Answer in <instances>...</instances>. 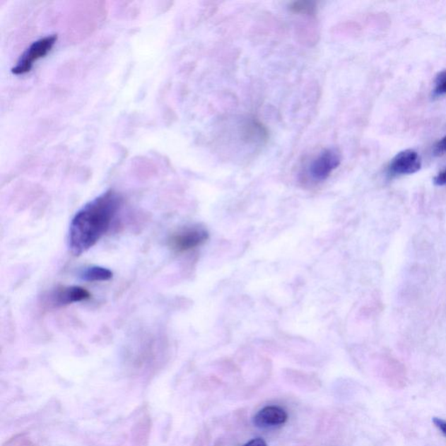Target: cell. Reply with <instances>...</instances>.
I'll return each instance as SVG.
<instances>
[{
  "label": "cell",
  "instance_id": "obj_1",
  "mask_svg": "<svg viewBox=\"0 0 446 446\" xmlns=\"http://www.w3.org/2000/svg\"><path fill=\"white\" fill-rule=\"evenodd\" d=\"M122 204L121 196L110 190L75 213L69 232V250L74 256L87 252L107 234Z\"/></svg>",
  "mask_w": 446,
  "mask_h": 446
},
{
  "label": "cell",
  "instance_id": "obj_2",
  "mask_svg": "<svg viewBox=\"0 0 446 446\" xmlns=\"http://www.w3.org/2000/svg\"><path fill=\"white\" fill-rule=\"evenodd\" d=\"M209 239V232L199 225L181 228L168 238V246L175 253L182 254L199 248Z\"/></svg>",
  "mask_w": 446,
  "mask_h": 446
},
{
  "label": "cell",
  "instance_id": "obj_3",
  "mask_svg": "<svg viewBox=\"0 0 446 446\" xmlns=\"http://www.w3.org/2000/svg\"><path fill=\"white\" fill-rule=\"evenodd\" d=\"M56 40H57V36L50 35L33 43L22 56L17 66L12 69L13 74L20 75L30 72L35 63L44 58L52 50Z\"/></svg>",
  "mask_w": 446,
  "mask_h": 446
},
{
  "label": "cell",
  "instance_id": "obj_4",
  "mask_svg": "<svg viewBox=\"0 0 446 446\" xmlns=\"http://www.w3.org/2000/svg\"><path fill=\"white\" fill-rule=\"evenodd\" d=\"M341 163L340 153L336 149H326L310 161L308 175L315 182H322L339 168Z\"/></svg>",
  "mask_w": 446,
  "mask_h": 446
},
{
  "label": "cell",
  "instance_id": "obj_5",
  "mask_svg": "<svg viewBox=\"0 0 446 446\" xmlns=\"http://www.w3.org/2000/svg\"><path fill=\"white\" fill-rule=\"evenodd\" d=\"M422 167V160L415 150L401 151L391 160L388 174L391 176L407 175L417 173Z\"/></svg>",
  "mask_w": 446,
  "mask_h": 446
},
{
  "label": "cell",
  "instance_id": "obj_6",
  "mask_svg": "<svg viewBox=\"0 0 446 446\" xmlns=\"http://www.w3.org/2000/svg\"><path fill=\"white\" fill-rule=\"evenodd\" d=\"M90 298V292L81 286L59 287L49 295L47 303L52 307H63L86 301Z\"/></svg>",
  "mask_w": 446,
  "mask_h": 446
},
{
  "label": "cell",
  "instance_id": "obj_7",
  "mask_svg": "<svg viewBox=\"0 0 446 446\" xmlns=\"http://www.w3.org/2000/svg\"><path fill=\"white\" fill-rule=\"evenodd\" d=\"M288 421V413L286 410L279 406H269L262 408L254 415L253 421L254 426L262 429L275 428L282 426Z\"/></svg>",
  "mask_w": 446,
  "mask_h": 446
},
{
  "label": "cell",
  "instance_id": "obj_8",
  "mask_svg": "<svg viewBox=\"0 0 446 446\" xmlns=\"http://www.w3.org/2000/svg\"><path fill=\"white\" fill-rule=\"evenodd\" d=\"M80 277L85 282H106L112 277V272L110 269L100 267V266H92L86 268L80 274Z\"/></svg>",
  "mask_w": 446,
  "mask_h": 446
},
{
  "label": "cell",
  "instance_id": "obj_9",
  "mask_svg": "<svg viewBox=\"0 0 446 446\" xmlns=\"http://www.w3.org/2000/svg\"><path fill=\"white\" fill-rule=\"evenodd\" d=\"M446 95V69L437 75L434 81L433 96Z\"/></svg>",
  "mask_w": 446,
  "mask_h": 446
},
{
  "label": "cell",
  "instance_id": "obj_10",
  "mask_svg": "<svg viewBox=\"0 0 446 446\" xmlns=\"http://www.w3.org/2000/svg\"><path fill=\"white\" fill-rule=\"evenodd\" d=\"M292 10L295 13H312L315 7L312 3L310 2H295L291 6Z\"/></svg>",
  "mask_w": 446,
  "mask_h": 446
},
{
  "label": "cell",
  "instance_id": "obj_11",
  "mask_svg": "<svg viewBox=\"0 0 446 446\" xmlns=\"http://www.w3.org/2000/svg\"><path fill=\"white\" fill-rule=\"evenodd\" d=\"M434 153L435 155H443V153H446V136L442 138L440 141L438 142L434 147Z\"/></svg>",
  "mask_w": 446,
  "mask_h": 446
},
{
  "label": "cell",
  "instance_id": "obj_12",
  "mask_svg": "<svg viewBox=\"0 0 446 446\" xmlns=\"http://www.w3.org/2000/svg\"><path fill=\"white\" fill-rule=\"evenodd\" d=\"M433 182L437 186H446V170L435 176Z\"/></svg>",
  "mask_w": 446,
  "mask_h": 446
},
{
  "label": "cell",
  "instance_id": "obj_13",
  "mask_svg": "<svg viewBox=\"0 0 446 446\" xmlns=\"http://www.w3.org/2000/svg\"><path fill=\"white\" fill-rule=\"evenodd\" d=\"M433 423L435 426L440 430L441 433L446 438V421L440 418H434Z\"/></svg>",
  "mask_w": 446,
  "mask_h": 446
},
{
  "label": "cell",
  "instance_id": "obj_14",
  "mask_svg": "<svg viewBox=\"0 0 446 446\" xmlns=\"http://www.w3.org/2000/svg\"><path fill=\"white\" fill-rule=\"evenodd\" d=\"M243 446H268V445H267V443H266V442L264 440H262V438H254V440H251L250 441L248 442V443H246Z\"/></svg>",
  "mask_w": 446,
  "mask_h": 446
}]
</instances>
